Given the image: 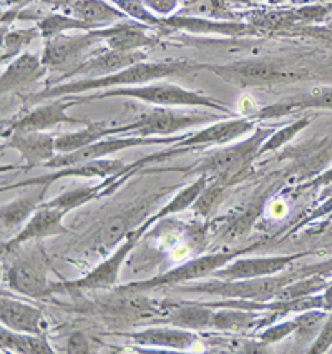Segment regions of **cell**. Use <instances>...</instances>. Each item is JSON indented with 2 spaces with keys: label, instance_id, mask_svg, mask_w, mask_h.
<instances>
[{
  "label": "cell",
  "instance_id": "d6986e66",
  "mask_svg": "<svg viewBox=\"0 0 332 354\" xmlns=\"http://www.w3.org/2000/svg\"><path fill=\"white\" fill-rule=\"evenodd\" d=\"M45 72H47V67L42 64V60L37 59L34 53H22V55L15 57V60L7 67V70H3L2 80H0L2 93L34 84L45 75Z\"/></svg>",
  "mask_w": 332,
  "mask_h": 354
},
{
  "label": "cell",
  "instance_id": "7a4b0ae2",
  "mask_svg": "<svg viewBox=\"0 0 332 354\" xmlns=\"http://www.w3.org/2000/svg\"><path fill=\"white\" fill-rule=\"evenodd\" d=\"M326 265L313 266V268H304L301 271H293V273L284 274V277H261L249 279H223V281H211L206 285L184 286L182 291H190V293H206L218 295L228 299H240V301H253V303H268L274 299L277 291L291 281H296L299 278H307L309 274H318Z\"/></svg>",
  "mask_w": 332,
  "mask_h": 354
},
{
  "label": "cell",
  "instance_id": "2e32d148",
  "mask_svg": "<svg viewBox=\"0 0 332 354\" xmlns=\"http://www.w3.org/2000/svg\"><path fill=\"white\" fill-rule=\"evenodd\" d=\"M65 213L67 212H64V209L60 208H52L47 207V205H40L35 216L28 221L26 228H23L14 240L7 243L3 248L12 250L28 240H40V238L52 236V234L67 233V230L61 225V218L65 216Z\"/></svg>",
  "mask_w": 332,
  "mask_h": 354
},
{
  "label": "cell",
  "instance_id": "f6af8a7d",
  "mask_svg": "<svg viewBox=\"0 0 332 354\" xmlns=\"http://www.w3.org/2000/svg\"><path fill=\"white\" fill-rule=\"evenodd\" d=\"M326 293H324V308H326V311H332V283L327 285Z\"/></svg>",
  "mask_w": 332,
  "mask_h": 354
},
{
  "label": "cell",
  "instance_id": "8fae6325",
  "mask_svg": "<svg viewBox=\"0 0 332 354\" xmlns=\"http://www.w3.org/2000/svg\"><path fill=\"white\" fill-rule=\"evenodd\" d=\"M145 60V53L138 52H117V50H105L97 53L95 57H90L85 62H80L75 68L67 72L61 78L68 77H84V78H97L112 75L113 72H120L121 68L130 67V65L138 64Z\"/></svg>",
  "mask_w": 332,
  "mask_h": 354
},
{
  "label": "cell",
  "instance_id": "e0dca14e",
  "mask_svg": "<svg viewBox=\"0 0 332 354\" xmlns=\"http://www.w3.org/2000/svg\"><path fill=\"white\" fill-rule=\"evenodd\" d=\"M123 170V163L118 160H92V162H85L73 165V167L60 168L57 173L40 176V178L27 180V182L17 183L15 187H27V185H39V187H50V185L59 178H67V176H80V178H93V176H110L112 173H120Z\"/></svg>",
  "mask_w": 332,
  "mask_h": 354
},
{
  "label": "cell",
  "instance_id": "3957f363",
  "mask_svg": "<svg viewBox=\"0 0 332 354\" xmlns=\"http://www.w3.org/2000/svg\"><path fill=\"white\" fill-rule=\"evenodd\" d=\"M113 97H126L137 98V100L146 102L151 105H190V106H208V109L221 110V112L229 113L226 105L221 102L213 100L210 97H204L198 92L184 90L182 86L171 84H158L146 86H123V88L106 90V92L93 93V95L84 97L80 100H100V98H113Z\"/></svg>",
  "mask_w": 332,
  "mask_h": 354
},
{
  "label": "cell",
  "instance_id": "b9f144b4",
  "mask_svg": "<svg viewBox=\"0 0 332 354\" xmlns=\"http://www.w3.org/2000/svg\"><path fill=\"white\" fill-rule=\"evenodd\" d=\"M145 6L159 15H170L179 7L178 0H143Z\"/></svg>",
  "mask_w": 332,
  "mask_h": 354
},
{
  "label": "cell",
  "instance_id": "ac0fdd59",
  "mask_svg": "<svg viewBox=\"0 0 332 354\" xmlns=\"http://www.w3.org/2000/svg\"><path fill=\"white\" fill-rule=\"evenodd\" d=\"M166 27L179 28V30L191 32V34H219V35H253L256 34L253 27L246 26V24L237 22H215L211 19L195 17V15H183L178 14L175 17L165 20Z\"/></svg>",
  "mask_w": 332,
  "mask_h": 354
},
{
  "label": "cell",
  "instance_id": "ee69618b",
  "mask_svg": "<svg viewBox=\"0 0 332 354\" xmlns=\"http://www.w3.org/2000/svg\"><path fill=\"white\" fill-rule=\"evenodd\" d=\"M329 185H332V168H329V170H326L324 173H321V175L315 176L314 180H311V182L304 185V187L313 188V187H329Z\"/></svg>",
  "mask_w": 332,
  "mask_h": 354
},
{
  "label": "cell",
  "instance_id": "484cf974",
  "mask_svg": "<svg viewBox=\"0 0 332 354\" xmlns=\"http://www.w3.org/2000/svg\"><path fill=\"white\" fill-rule=\"evenodd\" d=\"M112 133H118L117 129H110L105 123H87L84 130L75 131V133H65L55 138V150L60 153H72V151L92 145V143L104 140Z\"/></svg>",
  "mask_w": 332,
  "mask_h": 354
},
{
  "label": "cell",
  "instance_id": "74e56055",
  "mask_svg": "<svg viewBox=\"0 0 332 354\" xmlns=\"http://www.w3.org/2000/svg\"><path fill=\"white\" fill-rule=\"evenodd\" d=\"M97 193H98V188H85V190L65 193V195L59 196L57 200L48 201V203H45V205H47V207L60 208V209H64V212H68V209L84 205L85 201H90L93 196L97 195Z\"/></svg>",
  "mask_w": 332,
  "mask_h": 354
},
{
  "label": "cell",
  "instance_id": "83f0119b",
  "mask_svg": "<svg viewBox=\"0 0 332 354\" xmlns=\"http://www.w3.org/2000/svg\"><path fill=\"white\" fill-rule=\"evenodd\" d=\"M0 344L3 349H9L14 353H26V354H45V353H53L52 348L48 346L47 341L39 335H28V333L14 331L9 329L7 331L6 326L2 328L0 333Z\"/></svg>",
  "mask_w": 332,
  "mask_h": 354
},
{
  "label": "cell",
  "instance_id": "4fadbf2b",
  "mask_svg": "<svg viewBox=\"0 0 332 354\" xmlns=\"http://www.w3.org/2000/svg\"><path fill=\"white\" fill-rule=\"evenodd\" d=\"M75 98H68L67 102L64 100H53L52 104H45L43 106L32 110L20 117L19 120L12 122V129L15 131H43L53 127L61 125V123H67V125H80L85 123L79 118L68 117L67 109L70 106Z\"/></svg>",
  "mask_w": 332,
  "mask_h": 354
},
{
  "label": "cell",
  "instance_id": "4dcf8cb0",
  "mask_svg": "<svg viewBox=\"0 0 332 354\" xmlns=\"http://www.w3.org/2000/svg\"><path fill=\"white\" fill-rule=\"evenodd\" d=\"M204 188H206V176L202 175L195 183H191L190 187L184 188L179 195H176L165 208L159 209L157 215H155L153 218H150V220L146 221V225L150 226L153 221L162 220V218L171 215V213H179V212H183V209H186L190 205H193L196 200L199 198V195L204 192Z\"/></svg>",
  "mask_w": 332,
  "mask_h": 354
},
{
  "label": "cell",
  "instance_id": "52a82bcc",
  "mask_svg": "<svg viewBox=\"0 0 332 354\" xmlns=\"http://www.w3.org/2000/svg\"><path fill=\"white\" fill-rule=\"evenodd\" d=\"M184 137H166V138H155V137H128V138H105L98 140V142L87 145L80 150L72 151V153H60L59 156H53L52 160L43 163L47 168H67L73 165L92 162V160L104 158V156L115 153V151L125 150L131 147H141V145H173L179 143Z\"/></svg>",
  "mask_w": 332,
  "mask_h": 354
},
{
  "label": "cell",
  "instance_id": "836d02e7",
  "mask_svg": "<svg viewBox=\"0 0 332 354\" xmlns=\"http://www.w3.org/2000/svg\"><path fill=\"white\" fill-rule=\"evenodd\" d=\"M40 34L39 27L34 28H22V30H14L9 32L7 35H3L2 42V64L19 57V53L27 47L28 44H32V40L37 39Z\"/></svg>",
  "mask_w": 332,
  "mask_h": 354
},
{
  "label": "cell",
  "instance_id": "5bb4252c",
  "mask_svg": "<svg viewBox=\"0 0 332 354\" xmlns=\"http://www.w3.org/2000/svg\"><path fill=\"white\" fill-rule=\"evenodd\" d=\"M98 39L105 40L110 50L117 52H138L143 47L155 44L153 37L148 35L146 26L141 22H120L115 26L93 28Z\"/></svg>",
  "mask_w": 332,
  "mask_h": 354
},
{
  "label": "cell",
  "instance_id": "1f68e13d",
  "mask_svg": "<svg viewBox=\"0 0 332 354\" xmlns=\"http://www.w3.org/2000/svg\"><path fill=\"white\" fill-rule=\"evenodd\" d=\"M329 283L321 277H307L302 279H296V281H291L288 285H284L277 291V295L274 296L273 301H294V299L304 298V296H311L319 293V291L326 290Z\"/></svg>",
  "mask_w": 332,
  "mask_h": 354
},
{
  "label": "cell",
  "instance_id": "9c48e42d",
  "mask_svg": "<svg viewBox=\"0 0 332 354\" xmlns=\"http://www.w3.org/2000/svg\"><path fill=\"white\" fill-rule=\"evenodd\" d=\"M146 228H148V225L143 223L140 230H137L135 233L126 234V241L117 250V253H113V257H110L106 261L101 263L100 266H97V268L93 270L92 273H88L85 278L77 279V281L52 283V288H50L52 293L73 291V290H100V288L113 286L118 278V273H120L123 261H125V258L128 257V253L135 246V243H137V240H140L141 233L145 232Z\"/></svg>",
  "mask_w": 332,
  "mask_h": 354
},
{
  "label": "cell",
  "instance_id": "60d3db41",
  "mask_svg": "<svg viewBox=\"0 0 332 354\" xmlns=\"http://www.w3.org/2000/svg\"><path fill=\"white\" fill-rule=\"evenodd\" d=\"M331 12L332 6H311L294 12V19L301 20V22H319V20L329 17Z\"/></svg>",
  "mask_w": 332,
  "mask_h": 354
},
{
  "label": "cell",
  "instance_id": "cb8c5ba5",
  "mask_svg": "<svg viewBox=\"0 0 332 354\" xmlns=\"http://www.w3.org/2000/svg\"><path fill=\"white\" fill-rule=\"evenodd\" d=\"M72 15L80 19L87 26H106V24L120 22L125 19V12L115 9L113 6L106 3L105 0H73L72 2Z\"/></svg>",
  "mask_w": 332,
  "mask_h": 354
},
{
  "label": "cell",
  "instance_id": "8992f818",
  "mask_svg": "<svg viewBox=\"0 0 332 354\" xmlns=\"http://www.w3.org/2000/svg\"><path fill=\"white\" fill-rule=\"evenodd\" d=\"M218 115L211 113H182L170 109H146L138 115L137 120L128 125L117 127L118 133L133 131L140 137L150 135H170L175 131L190 129V127L202 125L204 122L218 120Z\"/></svg>",
  "mask_w": 332,
  "mask_h": 354
},
{
  "label": "cell",
  "instance_id": "6da1fadb",
  "mask_svg": "<svg viewBox=\"0 0 332 354\" xmlns=\"http://www.w3.org/2000/svg\"><path fill=\"white\" fill-rule=\"evenodd\" d=\"M195 65L188 64V62H155V64H145V62H138V64L130 65V67L115 72L112 75L97 77V78H84V80H75L70 84L57 85L52 88L43 90V92L37 93L30 98L32 104H39V102L48 100V98H59L61 95H77V93L92 92V90L108 88V86H130V85H140L150 80H158L163 77H175L183 75L188 70H191Z\"/></svg>",
  "mask_w": 332,
  "mask_h": 354
},
{
  "label": "cell",
  "instance_id": "4316f807",
  "mask_svg": "<svg viewBox=\"0 0 332 354\" xmlns=\"http://www.w3.org/2000/svg\"><path fill=\"white\" fill-rule=\"evenodd\" d=\"M48 187H40V190H34L32 193H27L22 198H17L7 207H2V230L3 233L10 232V230L17 228L26 218L30 215L34 209L39 208L42 203V198L47 192Z\"/></svg>",
  "mask_w": 332,
  "mask_h": 354
},
{
  "label": "cell",
  "instance_id": "8d00e7d4",
  "mask_svg": "<svg viewBox=\"0 0 332 354\" xmlns=\"http://www.w3.org/2000/svg\"><path fill=\"white\" fill-rule=\"evenodd\" d=\"M115 6H117L121 12H125L126 15L133 17L137 22L145 24V26L159 24V20L151 14L143 0H115Z\"/></svg>",
  "mask_w": 332,
  "mask_h": 354
},
{
  "label": "cell",
  "instance_id": "f35d334b",
  "mask_svg": "<svg viewBox=\"0 0 332 354\" xmlns=\"http://www.w3.org/2000/svg\"><path fill=\"white\" fill-rule=\"evenodd\" d=\"M297 331V319H291V321H284V323L277 324V326H273L269 329H266L264 333L260 336L262 344H271V343H277L281 341L282 337L289 336L291 333Z\"/></svg>",
  "mask_w": 332,
  "mask_h": 354
},
{
  "label": "cell",
  "instance_id": "7c38bea8",
  "mask_svg": "<svg viewBox=\"0 0 332 354\" xmlns=\"http://www.w3.org/2000/svg\"><path fill=\"white\" fill-rule=\"evenodd\" d=\"M302 253L289 254V257H273V258H244L228 265L224 270H216L213 277L219 279H249L261 277H274L291 265L294 259L301 258Z\"/></svg>",
  "mask_w": 332,
  "mask_h": 354
},
{
  "label": "cell",
  "instance_id": "f1b7e54d",
  "mask_svg": "<svg viewBox=\"0 0 332 354\" xmlns=\"http://www.w3.org/2000/svg\"><path fill=\"white\" fill-rule=\"evenodd\" d=\"M170 323L178 328L186 329H202L211 326L213 311L211 306L199 303H186V306H179L173 315L170 316Z\"/></svg>",
  "mask_w": 332,
  "mask_h": 354
},
{
  "label": "cell",
  "instance_id": "e575fe53",
  "mask_svg": "<svg viewBox=\"0 0 332 354\" xmlns=\"http://www.w3.org/2000/svg\"><path fill=\"white\" fill-rule=\"evenodd\" d=\"M179 14V12H178ZM183 15H195V17H231L229 10L224 6V0H186L182 9Z\"/></svg>",
  "mask_w": 332,
  "mask_h": 354
},
{
  "label": "cell",
  "instance_id": "ffe728a7",
  "mask_svg": "<svg viewBox=\"0 0 332 354\" xmlns=\"http://www.w3.org/2000/svg\"><path fill=\"white\" fill-rule=\"evenodd\" d=\"M7 147L15 148L22 158L28 163L27 168L35 167L42 160H52L55 153V138L40 131H15L7 143Z\"/></svg>",
  "mask_w": 332,
  "mask_h": 354
},
{
  "label": "cell",
  "instance_id": "5b68a950",
  "mask_svg": "<svg viewBox=\"0 0 332 354\" xmlns=\"http://www.w3.org/2000/svg\"><path fill=\"white\" fill-rule=\"evenodd\" d=\"M271 131L273 130L269 129L257 130L246 142L237 143L235 147L223 148V150L215 151L213 155L206 156L203 162L195 165L193 170L199 171L202 175L210 173L215 178H219L221 182H231L236 175H240V173H243L248 168V165L251 163V160L260 151L262 140L268 138Z\"/></svg>",
  "mask_w": 332,
  "mask_h": 354
},
{
  "label": "cell",
  "instance_id": "d6a6232c",
  "mask_svg": "<svg viewBox=\"0 0 332 354\" xmlns=\"http://www.w3.org/2000/svg\"><path fill=\"white\" fill-rule=\"evenodd\" d=\"M39 27L40 34L45 39H52V37L65 34L68 30H92V27L87 26L85 22H81L80 19L77 17H70V15H64V14H52L47 15V17L40 20L37 24Z\"/></svg>",
  "mask_w": 332,
  "mask_h": 354
},
{
  "label": "cell",
  "instance_id": "ab89813d",
  "mask_svg": "<svg viewBox=\"0 0 332 354\" xmlns=\"http://www.w3.org/2000/svg\"><path fill=\"white\" fill-rule=\"evenodd\" d=\"M331 346H332V311L331 315L327 316V319L324 321L321 331H319L318 337H315L313 346H311L309 353H314V354L326 353Z\"/></svg>",
  "mask_w": 332,
  "mask_h": 354
},
{
  "label": "cell",
  "instance_id": "603a6c76",
  "mask_svg": "<svg viewBox=\"0 0 332 354\" xmlns=\"http://www.w3.org/2000/svg\"><path fill=\"white\" fill-rule=\"evenodd\" d=\"M332 110V86H315L309 92V95L301 100H291L286 104H277L266 106L260 110L256 117L260 118H277L282 115L296 112V110Z\"/></svg>",
  "mask_w": 332,
  "mask_h": 354
},
{
  "label": "cell",
  "instance_id": "d4e9b609",
  "mask_svg": "<svg viewBox=\"0 0 332 354\" xmlns=\"http://www.w3.org/2000/svg\"><path fill=\"white\" fill-rule=\"evenodd\" d=\"M135 343L145 346H162L171 349H188L195 343V335L186 329H145L140 333H130L126 335Z\"/></svg>",
  "mask_w": 332,
  "mask_h": 354
},
{
  "label": "cell",
  "instance_id": "30bf717a",
  "mask_svg": "<svg viewBox=\"0 0 332 354\" xmlns=\"http://www.w3.org/2000/svg\"><path fill=\"white\" fill-rule=\"evenodd\" d=\"M97 42H100L95 30L87 34H60L48 39L42 55V64L50 68H67L77 67L80 60L87 55L90 48Z\"/></svg>",
  "mask_w": 332,
  "mask_h": 354
},
{
  "label": "cell",
  "instance_id": "7402d4cb",
  "mask_svg": "<svg viewBox=\"0 0 332 354\" xmlns=\"http://www.w3.org/2000/svg\"><path fill=\"white\" fill-rule=\"evenodd\" d=\"M0 319L3 326L19 333H28V335H40V321H42V311L30 304L14 301L3 296L2 306H0Z\"/></svg>",
  "mask_w": 332,
  "mask_h": 354
},
{
  "label": "cell",
  "instance_id": "44dd1931",
  "mask_svg": "<svg viewBox=\"0 0 332 354\" xmlns=\"http://www.w3.org/2000/svg\"><path fill=\"white\" fill-rule=\"evenodd\" d=\"M254 129L253 120H228L219 122L215 125L206 127V129L198 131V133L191 135V137H184L178 145L182 147H198V145H211V143H228L233 140L243 137L244 133Z\"/></svg>",
  "mask_w": 332,
  "mask_h": 354
},
{
  "label": "cell",
  "instance_id": "d590c367",
  "mask_svg": "<svg viewBox=\"0 0 332 354\" xmlns=\"http://www.w3.org/2000/svg\"><path fill=\"white\" fill-rule=\"evenodd\" d=\"M309 125V118H301V120H296L293 122L291 125L284 127V129L277 130L276 133L273 135L271 138L268 140V142H264L260 148V151H257V155H262V153H268V151H274L277 150V148H281L284 143H288L289 140H293L296 135L301 131L302 129H306V127Z\"/></svg>",
  "mask_w": 332,
  "mask_h": 354
},
{
  "label": "cell",
  "instance_id": "ba28073f",
  "mask_svg": "<svg viewBox=\"0 0 332 354\" xmlns=\"http://www.w3.org/2000/svg\"><path fill=\"white\" fill-rule=\"evenodd\" d=\"M240 254L241 251H231V253H216L191 259V261L184 263L179 268L168 271L166 274L150 279V281L133 283V285L123 286L118 290V293H143V291H148L151 288H158L163 285H179V283L188 281V279L210 277L216 270H219L221 266H224L231 259L240 257Z\"/></svg>",
  "mask_w": 332,
  "mask_h": 354
},
{
  "label": "cell",
  "instance_id": "277c9868",
  "mask_svg": "<svg viewBox=\"0 0 332 354\" xmlns=\"http://www.w3.org/2000/svg\"><path fill=\"white\" fill-rule=\"evenodd\" d=\"M224 82L237 86H256L294 82L301 73L271 60H237L226 65H203Z\"/></svg>",
  "mask_w": 332,
  "mask_h": 354
},
{
  "label": "cell",
  "instance_id": "f546056e",
  "mask_svg": "<svg viewBox=\"0 0 332 354\" xmlns=\"http://www.w3.org/2000/svg\"><path fill=\"white\" fill-rule=\"evenodd\" d=\"M256 323V315L253 310H243V308L223 306L219 313H213L211 326L221 331L240 333L246 331Z\"/></svg>",
  "mask_w": 332,
  "mask_h": 354
},
{
  "label": "cell",
  "instance_id": "7bdbcfd3",
  "mask_svg": "<svg viewBox=\"0 0 332 354\" xmlns=\"http://www.w3.org/2000/svg\"><path fill=\"white\" fill-rule=\"evenodd\" d=\"M68 353H88V341L81 333H77L70 337L67 344Z\"/></svg>",
  "mask_w": 332,
  "mask_h": 354
},
{
  "label": "cell",
  "instance_id": "9a60e30c",
  "mask_svg": "<svg viewBox=\"0 0 332 354\" xmlns=\"http://www.w3.org/2000/svg\"><path fill=\"white\" fill-rule=\"evenodd\" d=\"M9 285L19 293L30 298H43L52 295V283L47 281V273L42 263L26 259L9 270Z\"/></svg>",
  "mask_w": 332,
  "mask_h": 354
}]
</instances>
